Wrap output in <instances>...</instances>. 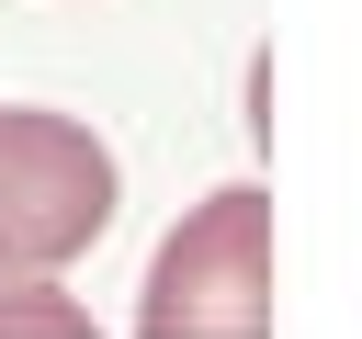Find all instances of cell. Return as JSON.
Returning a JSON list of instances; mask_svg holds the SVG:
<instances>
[{
	"label": "cell",
	"mask_w": 362,
	"mask_h": 339,
	"mask_svg": "<svg viewBox=\"0 0 362 339\" xmlns=\"http://www.w3.org/2000/svg\"><path fill=\"white\" fill-rule=\"evenodd\" d=\"M102 226H113V158H102V136L68 124V113L11 102L0 113V282L79 260Z\"/></svg>",
	"instance_id": "2"
},
{
	"label": "cell",
	"mask_w": 362,
	"mask_h": 339,
	"mask_svg": "<svg viewBox=\"0 0 362 339\" xmlns=\"http://www.w3.org/2000/svg\"><path fill=\"white\" fill-rule=\"evenodd\" d=\"M136 339H272V203L260 192H215L170 226V249L147 260Z\"/></svg>",
	"instance_id": "1"
},
{
	"label": "cell",
	"mask_w": 362,
	"mask_h": 339,
	"mask_svg": "<svg viewBox=\"0 0 362 339\" xmlns=\"http://www.w3.org/2000/svg\"><path fill=\"white\" fill-rule=\"evenodd\" d=\"M0 339H90V316H79L68 294H23V282H0Z\"/></svg>",
	"instance_id": "3"
}]
</instances>
